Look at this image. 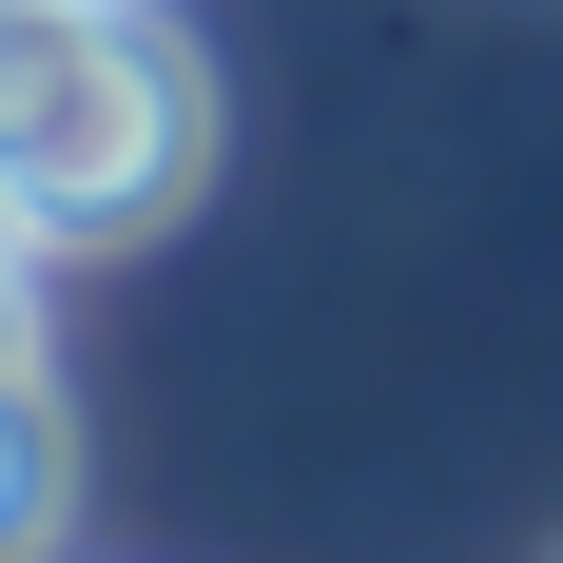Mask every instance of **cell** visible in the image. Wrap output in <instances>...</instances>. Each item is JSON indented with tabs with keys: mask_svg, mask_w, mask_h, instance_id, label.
I'll return each mask as SVG.
<instances>
[{
	"mask_svg": "<svg viewBox=\"0 0 563 563\" xmlns=\"http://www.w3.org/2000/svg\"><path fill=\"white\" fill-rule=\"evenodd\" d=\"M214 175V78L156 0H0V195L40 253L175 233Z\"/></svg>",
	"mask_w": 563,
	"mask_h": 563,
	"instance_id": "obj_1",
	"label": "cell"
},
{
	"mask_svg": "<svg viewBox=\"0 0 563 563\" xmlns=\"http://www.w3.org/2000/svg\"><path fill=\"white\" fill-rule=\"evenodd\" d=\"M78 525V428H58V369H0V563H40Z\"/></svg>",
	"mask_w": 563,
	"mask_h": 563,
	"instance_id": "obj_2",
	"label": "cell"
},
{
	"mask_svg": "<svg viewBox=\"0 0 563 563\" xmlns=\"http://www.w3.org/2000/svg\"><path fill=\"white\" fill-rule=\"evenodd\" d=\"M0 369H58L40 350V233H0Z\"/></svg>",
	"mask_w": 563,
	"mask_h": 563,
	"instance_id": "obj_3",
	"label": "cell"
}]
</instances>
